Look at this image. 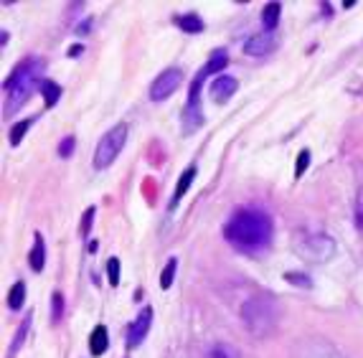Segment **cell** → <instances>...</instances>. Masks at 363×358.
Returning a JSON list of instances; mask_svg holds the SVG:
<instances>
[{
    "label": "cell",
    "mask_w": 363,
    "mask_h": 358,
    "mask_svg": "<svg viewBox=\"0 0 363 358\" xmlns=\"http://www.w3.org/2000/svg\"><path fill=\"white\" fill-rule=\"evenodd\" d=\"M236 86H239V82L234 77H218V79L211 82V99L216 104H226L236 91Z\"/></svg>",
    "instance_id": "cell-9"
},
{
    "label": "cell",
    "mask_w": 363,
    "mask_h": 358,
    "mask_svg": "<svg viewBox=\"0 0 363 358\" xmlns=\"http://www.w3.org/2000/svg\"><path fill=\"white\" fill-rule=\"evenodd\" d=\"M176 267H178V259H176V257L165 262L163 274H160V287H163V290H168V287L173 285V279H176Z\"/></svg>",
    "instance_id": "cell-20"
},
{
    "label": "cell",
    "mask_w": 363,
    "mask_h": 358,
    "mask_svg": "<svg viewBox=\"0 0 363 358\" xmlns=\"http://www.w3.org/2000/svg\"><path fill=\"white\" fill-rule=\"evenodd\" d=\"M41 91H43V99H46V104H49V107H54V104L59 102V97H61V86L59 84H54V82H43Z\"/></svg>",
    "instance_id": "cell-21"
},
{
    "label": "cell",
    "mask_w": 363,
    "mask_h": 358,
    "mask_svg": "<svg viewBox=\"0 0 363 358\" xmlns=\"http://www.w3.org/2000/svg\"><path fill=\"white\" fill-rule=\"evenodd\" d=\"M74 145H77V140H74V135H69V138H64L59 142V155L61 158H69L74 152Z\"/></svg>",
    "instance_id": "cell-28"
},
{
    "label": "cell",
    "mask_w": 363,
    "mask_h": 358,
    "mask_svg": "<svg viewBox=\"0 0 363 358\" xmlns=\"http://www.w3.org/2000/svg\"><path fill=\"white\" fill-rule=\"evenodd\" d=\"M285 279L290 282V285H295V287H303V290H310L313 287V282H310V277L308 274H300V272H287L285 274Z\"/></svg>",
    "instance_id": "cell-25"
},
{
    "label": "cell",
    "mask_w": 363,
    "mask_h": 358,
    "mask_svg": "<svg viewBox=\"0 0 363 358\" xmlns=\"http://www.w3.org/2000/svg\"><path fill=\"white\" fill-rule=\"evenodd\" d=\"M94 213H97V208L91 206V208H86L84 216H82V226H79V234H82V237H86V234H89L91 224H94Z\"/></svg>",
    "instance_id": "cell-27"
},
{
    "label": "cell",
    "mask_w": 363,
    "mask_h": 358,
    "mask_svg": "<svg viewBox=\"0 0 363 358\" xmlns=\"http://www.w3.org/2000/svg\"><path fill=\"white\" fill-rule=\"evenodd\" d=\"M196 165H191V168H186L183 170V176L178 178V186H176V196H173V201H170V206H176L178 201L183 198V196L188 194V189H191V183H194V178H196Z\"/></svg>",
    "instance_id": "cell-14"
},
{
    "label": "cell",
    "mask_w": 363,
    "mask_h": 358,
    "mask_svg": "<svg viewBox=\"0 0 363 358\" xmlns=\"http://www.w3.org/2000/svg\"><path fill=\"white\" fill-rule=\"evenodd\" d=\"M82 51H84V49H82V46H79V43H77L74 49H69V56H79V54H82Z\"/></svg>",
    "instance_id": "cell-30"
},
{
    "label": "cell",
    "mask_w": 363,
    "mask_h": 358,
    "mask_svg": "<svg viewBox=\"0 0 363 358\" xmlns=\"http://www.w3.org/2000/svg\"><path fill=\"white\" fill-rule=\"evenodd\" d=\"M229 67V56H226V51L224 49H218L216 54L211 56V59H208V64L203 69H201L199 72V79L203 82L208 77V74H216V72H221V69H226Z\"/></svg>",
    "instance_id": "cell-12"
},
{
    "label": "cell",
    "mask_w": 363,
    "mask_h": 358,
    "mask_svg": "<svg viewBox=\"0 0 363 358\" xmlns=\"http://www.w3.org/2000/svg\"><path fill=\"white\" fill-rule=\"evenodd\" d=\"M272 49H274V38H272L269 30H264V33H257V36L249 38L247 46H244V54L247 56H267Z\"/></svg>",
    "instance_id": "cell-10"
},
{
    "label": "cell",
    "mask_w": 363,
    "mask_h": 358,
    "mask_svg": "<svg viewBox=\"0 0 363 358\" xmlns=\"http://www.w3.org/2000/svg\"><path fill=\"white\" fill-rule=\"evenodd\" d=\"M206 358H242V356H239V351H236L234 346H229V343H213V346L208 348Z\"/></svg>",
    "instance_id": "cell-17"
},
{
    "label": "cell",
    "mask_w": 363,
    "mask_h": 358,
    "mask_svg": "<svg viewBox=\"0 0 363 358\" xmlns=\"http://www.w3.org/2000/svg\"><path fill=\"white\" fill-rule=\"evenodd\" d=\"M107 346H109L107 328H104V325H97V328L91 330V335H89V351H91V356H102V353L107 351Z\"/></svg>",
    "instance_id": "cell-13"
},
{
    "label": "cell",
    "mask_w": 363,
    "mask_h": 358,
    "mask_svg": "<svg viewBox=\"0 0 363 358\" xmlns=\"http://www.w3.org/2000/svg\"><path fill=\"white\" fill-rule=\"evenodd\" d=\"M199 94H201V79L196 77L194 86H191V94H188V104L183 110V133L191 135L203 125V115H201V104H199Z\"/></svg>",
    "instance_id": "cell-7"
},
{
    "label": "cell",
    "mask_w": 363,
    "mask_h": 358,
    "mask_svg": "<svg viewBox=\"0 0 363 358\" xmlns=\"http://www.w3.org/2000/svg\"><path fill=\"white\" fill-rule=\"evenodd\" d=\"M43 72V61L41 59H23L16 67V72L11 74V79L6 82V89H8V102H6V112H16L26 99L33 94L38 84V77Z\"/></svg>",
    "instance_id": "cell-2"
},
{
    "label": "cell",
    "mask_w": 363,
    "mask_h": 358,
    "mask_svg": "<svg viewBox=\"0 0 363 358\" xmlns=\"http://www.w3.org/2000/svg\"><path fill=\"white\" fill-rule=\"evenodd\" d=\"M181 82H183V72H181V69H176V67L165 69V72L157 74L155 82H152L150 99H152V102H163V99H168L170 94H173L178 86H181Z\"/></svg>",
    "instance_id": "cell-6"
},
{
    "label": "cell",
    "mask_w": 363,
    "mask_h": 358,
    "mask_svg": "<svg viewBox=\"0 0 363 358\" xmlns=\"http://www.w3.org/2000/svg\"><path fill=\"white\" fill-rule=\"evenodd\" d=\"M150 325H152V308H143V310H140V315L135 318L130 333H128V346L130 348L140 346V343L145 340V335H147V330H150Z\"/></svg>",
    "instance_id": "cell-8"
},
{
    "label": "cell",
    "mask_w": 363,
    "mask_h": 358,
    "mask_svg": "<svg viewBox=\"0 0 363 358\" xmlns=\"http://www.w3.org/2000/svg\"><path fill=\"white\" fill-rule=\"evenodd\" d=\"M125 140H128V125L122 122L117 128H112L109 133H104V138L99 140L97 150H94V168H109L115 163V158L120 155V150L125 147Z\"/></svg>",
    "instance_id": "cell-5"
},
{
    "label": "cell",
    "mask_w": 363,
    "mask_h": 358,
    "mask_svg": "<svg viewBox=\"0 0 363 358\" xmlns=\"http://www.w3.org/2000/svg\"><path fill=\"white\" fill-rule=\"evenodd\" d=\"M279 13H282V6H279V3H267L264 11H262V23H264V30L272 33V28L279 23Z\"/></svg>",
    "instance_id": "cell-16"
},
{
    "label": "cell",
    "mask_w": 363,
    "mask_h": 358,
    "mask_svg": "<svg viewBox=\"0 0 363 358\" xmlns=\"http://www.w3.org/2000/svg\"><path fill=\"white\" fill-rule=\"evenodd\" d=\"M224 239L242 254H257L272 242V219L259 208H239L224 224Z\"/></svg>",
    "instance_id": "cell-1"
},
{
    "label": "cell",
    "mask_w": 363,
    "mask_h": 358,
    "mask_svg": "<svg viewBox=\"0 0 363 358\" xmlns=\"http://www.w3.org/2000/svg\"><path fill=\"white\" fill-rule=\"evenodd\" d=\"M277 315H279L277 303H274V298L267 295V292L252 295V298L242 305V320L252 335H267L269 330H274Z\"/></svg>",
    "instance_id": "cell-3"
},
{
    "label": "cell",
    "mask_w": 363,
    "mask_h": 358,
    "mask_svg": "<svg viewBox=\"0 0 363 358\" xmlns=\"http://www.w3.org/2000/svg\"><path fill=\"white\" fill-rule=\"evenodd\" d=\"M28 262H30V269H33V272H41L43 264H46V244H43L41 234H33V249H30Z\"/></svg>",
    "instance_id": "cell-11"
},
{
    "label": "cell",
    "mask_w": 363,
    "mask_h": 358,
    "mask_svg": "<svg viewBox=\"0 0 363 358\" xmlns=\"http://www.w3.org/2000/svg\"><path fill=\"white\" fill-rule=\"evenodd\" d=\"M23 303H26V285L23 282H16L11 287V295H8V305H11V310H21Z\"/></svg>",
    "instance_id": "cell-18"
},
{
    "label": "cell",
    "mask_w": 363,
    "mask_h": 358,
    "mask_svg": "<svg viewBox=\"0 0 363 358\" xmlns=\"http://www.w3.org/2000/svg\"><path fill=\"white\" fill-rule=\"evenodd\" d=\"M356 226L363 229V186L358 189V196H356Z\"/></svg>",
    "instance_id": "cell-29"
},
{
    "label": "cell",
    "mask_w": 363,
    "mask_h": 358,
    "mask_svg": "<svg viewBox=\"0 0 363 358\" xmlns=\"http://www.w3.org/2000/svg\"><path fill=\"white\" fill-rule=\"evenodd\" d=\"M89 26H91V23H89V21H86V23H82L77 30H79V33H86V30H89Z\"/></svg>",
    "instance_id": "cell-31"
},
{
    "label": "cell",
    "mask_w": 363,
    "mask_h": 358,
    "mask_svg": "<svg viewBox=\"0 0 363 358\" xmlns=\"http://www.w3.org/2000/svg\"><path fill=\"white\" fill-rule=\"evenodd\" d=\"M292 247H295V254L308 264H325L338 252L335 239L325 237V234H300Z\"/></svg>",
    "instance_id": "cell-4"
},
{
    "label": "cell",
    "mask_w": 363,
    "mask_h": 358,
    "mask_svg": "<svg viewBox=\"0 0 363 358\" xmlns=\"http://www.w3.org/2000/svg\"><path fill=\"white\" fill-rule=\"evenodd\" d=\"M61 315H64V295L54 292V295H51V320L59 323Z\"/></svg>",
    "instance_id": "cell-22"
},
{
    "label": "cell",
    "mask_w": 363,
    "mask_h": 358,
    "mask_svg": "<svg viewBox=\"0 0 363 358\" xmlns=\"http://www.w3.org/2000/svg\"><path fill=\"white\" fill-rule=\"evenodd\" d=\"M176 26L181 30H186V33H201V30H203V21H201V16H196V13L176 16Z\"/></svg>",
    "instance_id": "cell-15"
},
{
    "label": "cell",
    "mask_w": 363,
    "mask_h": 358,
    "mask_svg": "<svg viewBox=\"0 0 363 358\" xmlns=\"http://www.w3.org/2000/svg\"><path fill=\"white\" fill-rule=\"evenodd\" d=\"M33 125L30 120H21V122H16L11 128V135H8V140H11V145L13 147H18L21 145V140H23V135L28 133V128Z\"/></svg>",
    "instance_id": "cell-19"
},
{
    "label": "cell",
    "mask_w": 363,
    "mask_h": 358,
    "mask_svg": "<svg viewBox=\"0 0 363 358\" xmlns=\"http://www.w3.org/2000/svg\"><path fill=\"white\" fill-rule=\"evenodd\" d=\"M28 328H30V318H26L23 323H21V328H18V333H16V340L11 343V358L16 356V351L21 348V343H23V338H26V333H28Z\"/></svg>",
    "instance_id": "cell-24"
},
{
    "label": "cell",
    "mask_w": 363,
    "mask_h": 358,
    "mask_svg": "<svg viewBox=\"0 0 363 358\" xmlns=\"http://www.w3.org/2000/svg\"><path fill=\"white\" fill-rule=\"evenodd\" d=\"M107 277L112 287L120 285V259H117V257H109L107 259Z\"/></svg>",
    "instance_id": "cell-23"
},
{
    "label": "cell",
    "mask_w": 363,
    "mask_h": 358,
    "mask_svg": "<svg viewBox=\"0 0 363 358\" xmlns=\"http://www.w3.org/2000/svg\"><path fill=\"white\" fill-rule=\"evenodd\" d=\"M308 165H310V150H300V155H297V160H295V178L305 176Z\"/></svg>",
    "instance_id": "cell-26"
}]
</instances>
